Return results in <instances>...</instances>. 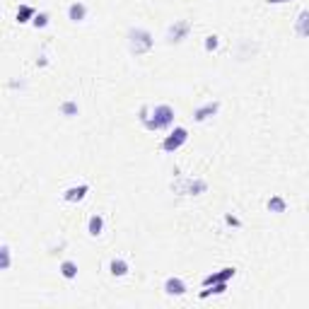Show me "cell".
<instances>
[{"label":"cell","instance_id":"cell-1","mask_svg":"<svg viewBox=\"0 0 309 309\" xmlns=\"http://www.w3.org/2000/svg\"><path fill=\"white\" fill-rule=\"evenodd\" d=\"M174 109L169 104H154V107H143L140 109V123L147 131H165L169 126H174Z\"/></svg>","mask_w":309,"mask_h":309},{"label":"cell","instance_id":"cell-2","mask_svg":"<svg viewBox=\"0 0 309 309\" xmlns=\"http://www.w3.org/2000/svg\"><path fill=\"white\" fill-rule=\"evenodd\" d=\"M128 46H131V54L143 56V54H147V51H152L154 39L147 29H143V27H133L131 32H128Z\"/></svg>","mask_w":309,"mask_h":309},{"label":"cell","instance_id":"cell-3","mask_svg":"<svg viewBox=\"0 0 309 309\" xmlns=\"http://www.w3.org/2000/svg\"><path fill=\"white\" fill-rule=\"evenodd\" d=\"M172 191H177L181 196H200V193L208 191V184L203 179H186V181L172 184Z\"/></svg>","mask_w":309,"mask_h":309},{"label":"cell","instance_id":"cell-4","mask_svg":"<svg viewBox=\"0 0 309 309\" xmlns=\"http://www.w3.org/2000/svg\"><path fill=\"white\" fill-rule=\"evenodd\" d=\"M186 140H188V131L184 128V126H177V128L162 140V150H165V152H177Z\"/></svg>","mask_w":309,"mask_h":309},{"label":"cell","instance_id":"cell-5","mask_svg":"<svg viewBox=\"0 0 309 309\" xmlns=\"http://www.w3.org/2000/svg\"><path fill=\"white\" fill-rule=\"evenodd\" d=\"M188 32H191V22H186V20L174 22L169 27V32H167V41H169V44H179V41H184L188 36Z\"/></svg>","mask_w":309,"mask_h":309},{"label":"cell","instance_id":"cell-6","mask_svg":"<svg viewBox=\"0 0 309 309\" xmlns=\"http://www.w3.org/2000/svg\"><path fill=\"white\" fill-rule=\"evenodd\" d=\"M186 283L181 280V278L177 276H172V278H167L165 280V292L167 295H174V297H181V295H186Z\"/></svg>","mask_w":309,"mask_h":309},{"label":"cell","instance_id":"cell-7","mask_svg":"<svg viewBox=\"0 0 309 309\" xmlns=\"http://www.w3.org/2000/svg\"><path fill=\"white\" fill-rule=\"evenodd\" d=\"M87 191H89L87 184H80V186H70V188H66V193H63V200H66V203H80V200L87 196Z\"/></svg>","mask_w":309,"mask_h":309},{"label":"cell","instance_id":"cell-8","mask_svg":"<svg viewBox=\"0 0 309 309\" xmlns=\"http://www.w3.org/2000/svg\"><path fill=\"white\" fill-rule=\"evenodd\" d=\"M237 276V268H232V266H227V268H222V271H218V273H210V276L203 278V285L208 287L213 285V283H220V280H230V278Z\"/></svg>","mask_w":309,"mask_h":309},{"label":"cell","instance_id":"cell-9","mask_svg":"<svg viewBox=\"0 0 309 309\" xmlns=\"http://www.w3.org/2000/svg\"><path fill=\"white\" fill-rule=\"evenodd\" d=\"M218 109H220V101H208V104H203V107H198V109L193 111V119L200 123V121H205V119H210V116H215Z\"/></svg>","mask_w":309,"mask_h":309},{"label":"cell","instance_id":"cell-10","mask_svg":"<svg viewBox=\"0 0 309 309\" xmlns=\"http://www.w3.org/2000/svg\"><path fill=\"white\" fill-rule=\"evenodd\" d=\"M295 34L302 39H309V10H302L295 20Z\"/></svg>","mask_w":309,"mask_h":309},{"label":"cell","instance_id":"cell-11","mask_svg":"<svg viewBox=\"0 0 309 309\" xmlns=\"http://www.w3.org/2000/svg\"><path fill=\"white\" fill-rule=\"evenodd\" d=\"M85 17H87V5H85V3L77 0V3H73V5L68 8V20H70V22H82Z\"/></svg>","mask_w":309,"mask_h":309},{"label":"cell","instance_id":"cell-12","mask_svg":"<svg viewBox=\"0 0 309 309\" xmlns=\"http://www.w3.org/2000/svg\"><path fill=\"white\" fill-rule=\"evenodd\" d=\"M266 205H268V210H271V213L280 215V213H285V210H287V200L283 198V196H271Z\"/></svg>","mask_w":309,"mask_h":309},{"label":"cell","instance_id":"cell-13","mask_svg":"<svg viewBox=\"0 0 309 309\" xmlns=\"http://www.w3.org/2000/svg\"><path fill=\"white\" fill-rule=\"evenodd\" d=\"M109 271H111V276H116V278H123L126 273H128V264L123 261V259H111V264H109Z\"/></svg>","mask_w":309,"mask_h":309},{"label":"cell","instance_id":"cell-14","mask_svg":"<svg viewBox=\"0 0 309 309\" xmlns=\"http://www.w3.org/2000/svg\"><path fill=\"white\" fill-rule=\"evenodd\" d=\"M101 230H104V218H101V215H92L87 222V232L92 237H99Z\"/></svg>","mask_w":309,"mask_h":309},{"label":"cell","instance_id":"cell-15","mask_svg":"<svg viewBox=\"0 0 309 309\" xmlns=\"http://www.w3.org/2000/svg\"><path fill=\"white\" fill-rule=\"evenodd\" d=\"M225 292H227V280H220V283L208 285V290H203V292H200V299H205L208 295H225Z\"/></svg>","mask_w":309,"mask_h":309},{"label":"cell","instance_id":"cell-16","mask_svg":"<svg viewBox=\"0 0 309 309\" xmlns=\"http://www.w3.org/2000/svg\"><path fill=\"white\" fill-rule=\"evenodd\" d=\"M61 276L68 278V280H73L77 276V264L75 261H63L61 264Z\"/></svg>","mask_w":309,"mask_h":309},{"label":"cell","instance_id":"cell-17","mask_svg":"<svg viewBox=\"0 0 309 309\" xmlns=\"http://www.w3.org/2000/svg\"><path fill=\"white\" fill-rule=\"evenodd\" d=\"M36 17V12H34L32 5H20V10H17V22H29Z\"/></svg>","mask_w":309,"mask_h":309},{"label":"cell","instance_id":"cell-18","mask_svg":"<svg viewBox=\"0 0 309 309\" xmlns=\"http://www.w3.org/2000/svg\"><path fill=\"white\" fill-rule=\"evenodd\" d=\"M0 259H3V261H0V268L8 271V268H10V246H8V244L0 246Z\"/></svg>","mask_w":309,"mask_h":309},{"label":"cell","instance_id":"cell-19","mask_svg":"<svg viewBox=\"0 0 309 309\" xmlns=\"http://www.w3.org/2000/svg\"><path fill=\"white\" fill-rule=\"evenodd\" d=\"M61 114L63 116H77V104L75 101H63L61 104Z\"/></svg>","mask_w":309,"mask_h":309},{"label":"cell","instance_id":"cell-20","mask_svg":"<svg viewBox=\"0 0 309 309\" xmlns=\"http://www.w3.org/2000/svg\"><path fill=\"white\" fill-rule=\"evenodd\" d=\"M32 24L36 29H44L46 24H48V12H36V17L32 20Z\"/></svg>","mask_w":309,"mask_h":309},{"label":"cell","instance_id":"cell-21","mask_svg":"<svg viewBox=\"0 0 309 309\" xmlns=\"http://www.w3.org/2000/svg\"><path fill=\"white\" fill-rule=\"evenodd\" d=\"M220 46V36L218 34H208L205 36V51H215Z\"/></svg>","mask_w":309,"mask_h":309},{"label":"cell","instance_id":"cell-22","mask_svg":"<svg viewBox=\"0 0 309 309\" xmlns=\"http://www.w3.org/2000/svg\"><path fill=\"white\" fill-rule=\"evenodd\" d=\"M225 222H227V225H232V227H239V225H242V222L237 220L234 215H225Z\"/></svg>","mask_w":309,"mask_h":309},{"label":"cell","instance_id":"cell-23","mask_svg":"<svg viewBox=\"0 0 309 309\" xmlns=\"http://www.w3.org/2000/svg\"><path fill=\"white\" fill-rule=\"evenodd\" d=\"M268 5H280V3H287V0H266Z\"/></svg>","mask_w":309,"mask_h":309}]
</instances>
